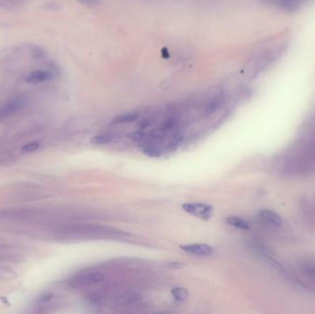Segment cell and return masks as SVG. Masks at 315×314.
<instances>
[{
  "mask_svg": "<svg viewBox=\"0 0 315 314\" xmlns=\"http://www.w3.org/2000/svg\"><path fill=\"white\" fill-rule=\"evenodd\" d=\"M284 50H285L284 46L277 45L274 48L265 50L264 52L260 53L248 61L246 70L253 75H256L260 72L264 71L277 61L280 55L283 54Z\"/></svg>",
  "mask_w": 315,
  "mask_h": 314,
  "instance_id": "6da1fadb",
  "label": "cell"
},
{
  "mask_svg": "<svg viewBox=\"0 0 315 314\" xmlns=\"http://www.w3.org/2000/svg\"><path fill=\"white\" fill-rule=\"evenodd\" d=\"M115 230L110 228L96 226H75L70 227L69 229H66L64 231L66 234H74V235H108V234H115Z\"/></svg>",
  "mask_w": 315,
  "mask_h": 314,
  "instance_id": "7a4b0ae2",
  "label": "cell"
},
{
  "mask_svg": "<svg viewBox=\"0 0 315 314\" xmlns=\"http://www.w3.org/2000/svg\"><path fill=\"white\" fill-rule=\"evenodd\" d=\"M182 210L190 215L195 216L201 220L208 221L213 215V206L204 203H185L182 204Z\"/></svg>",
  "mask_w": 315,
  "mask_h": 314,
  "instance_id": "3957f363",
  "label": "cell"
},
{
  "mask_svg": "<svg viewBox=\"0 0 315 314\" xmlns=\"http://www.w3.org/2000/svg\"><path fill=\"white\" fill-rule=\"evenodd\" d=\"M266 5L271 6L286 12L298 11L309 0H261Z\"/></svg>",
  "mask_w": 315,
  "mask_h": 314,
  "instance_id": "277c9868",
  "label": "cell"
},
{
  "mask_svg": "<svg viewBox=\"0 0 315 314\" xmlns=\"http://www.w3.org/2000/svg\"><path fill=\"white\" fill-rule=\"evenodd\" d=\"M25 105L26 99L22 97H16L10 99L9 101L0 106V121L22 110Z\"/></svg>",
  "mask_w": 315,
  "mask_h": 314,
  "instance_id": "5b68a950",
  "label": "cell"
},
{
  "mask_svg": "<svg viewBox=\"0 0 315 314\" xmlns=\"http://www.w3.org/2000/svg\"><path fill=\"white\" fill-rule=\"evenodd\" d=\"M54 76H55L54 73L50 70L36 69L28 74L25 77V82L32 85H38L53 79Z\"/></svg>",
  "mask_w": 315,
  "mask_h": 314,
  "instance_id": "8992f818",
  "label": "cell"
},
{
  "mask_svg": "<svg viewBox=\"0 0 315 314\" xmlns=\"http://www.w3.org/2000/svg\"><path fill=\"white\" fill-rule=\"evenodd\" d=\"M181 250L187 254L198 255V256H208L213 254V248L207 244L201 243H193V244H185L181 245Z\"/></svg>",
  "mask_w": 315,
  "mask_h": 314,
  "instance_id": "52a82bcc",
  "label": "cell"
},
{
  "mask_svg": "<svg viewBox=\"0 0 315 314\" xmlns=\"http://www.w3.org/2000/svg\"><path fill=\"white\" fill-rule=\"evenodd\" d=\"M104 280V276L99 272H87L83 273L74 278V281L77 284H94L100 283Z\"/></svg>",
  "mask_w": 315,
  "mask_h": 314,
  "instance_id": "ba28073f",
  "label": "cell"
},
{
  "mask_svg": "<svg viewBox=\"0 0 315 314\" xmlns=\"http://www.w3.org/2000/svg\"><path fill=\"white\" fill-rule=\"evenodd\" d=\"M224 99H225V96L222 92L216 93L213 97H211L207 100V102L204 105V114L207 116L214 114L222 106Z\"/></svg>",
  "mask_w": 315,
  "mask_h": 314,
  "instance_id": "9c48e42d",
  "label": "cell"
},
{
  "mask_svg": "<svg viewBox=\"0 0 315 314\" xmlns=\"http://www.w3.org/2000/svg\"><path fill=\"white\" fill-rule=\"evenodd\" d=\"M258 216L262 221H265L266 223L273 226H281L283 223L281 217L272 210H261L258 213Z\"/></svg>",
  "mask_w": 315,
  "mask_h": 314,
  "instance_id": "30bf717a",
  "label": "cell"
},
{
  "mask_svg": "<svg viewBox=\"0 0 315 314\" xmlns=\"http://www.w3.org/2000/svg\"><path fill=\"white\" fill-rule=\"evenodd\" d=\"M139 113L138 112H131V113H127L124 114L122 116H117L116 119L113 120L114 125H121V124H127V123H132V122L137 121L139 118Z\"/></svg>",
  "mask_w": 315,
  "mask_h": 314,
  "instance_id": "8fae6325",
  "label": "cell"
},
{
  "mask_svg": "<svg viewBox=\"0 0 315 314\" xmlns=\"http://www.w3.org/2000/svg\"><path fill=\"white\" fill-rule=\"evenodd\" d=\"M226 221L230 226L234 227L236 229L244 230V231L250 229V226H249L247 221H244L242 218H239V217H235V216L229 217V218H227Z\"/></svg>",
  "mask_w": 315,
  "mask_h": 314,
  "instance_id": "7c38bea8",
  "label": "cell"
},
{
  "mask_svg": "<svg viewBox=\"0 0 315 314\" xmlns=\"http://www.w3.org/2000/svg\"><path fill=\"white\" fill-rule=\"evenodd\" d=\"M182 140H183V136H182L181 133L174 134L172 136V138L170 139V141L168 142L167 148H166L167 151H169V152L175 151L180 147V145L182 144Z\"/></svg>",
  "mask_w": 315,
  "mask_h": 314,
  "instance_id": "4fadbf2b",
  "label": "cell"
},
{
  "mask_svg": "<svg viewBox=\"0 0 315 314\" xmlns=\"http://www.w3.org/2000/svg\"><path fill=\"white\" fill-rule=\"evenodd\" d=\"M114 139V137L109 134H100L96 135L90 139V143L94 145H107L110 144Z\"/></svg>",
  "mask_w": 315,
  "mask_h": 314,
  "instance_id": "5bb4252c",
  "label": "cell"
},
{
  "mask_svg": "<svg viewBox=\"0 0 315 314\" xmlns=\"http://www.w3.org/2000/svg\"><path fill=\"white\" fill-rule=\"evenodd\" d=\"M143 153L149 158H159L161 155V151L156 144H148L143 149Z\"/></svg>",
  "mask_w": 315,
  "mask_h": 314,
  "instance_id": "9a60e30c",
  "label": "cell"
},
{
  "mask_svg": "<svg viewBox=\"0 0 315 314\" xmlns=\"http://www.w3.org/2000/svg\"><path fill=\"white\" fill-rule=\"evenodd\" d=\"M171 296L174 298L177 301H183L188 298V291L183 287H174L171 290Z\"/></svg>",
  "mask_w": 315,
  "mask_h": 314,
  "instance_id": "2e32d148",
  "label": "cell"
},
{
  "mask_svg": "<svg viewBox=\"0 0 315 314\" xmlns=\"http://www.w3.org/2000/svg\"><path fill=\"white\" fill-rule=\"evenodd\" d=\"M177 125H178V120H177L176 117L171 116V117L167 118L160 127H162L167 133L168 131L173 130L177 127Z\"/></svg>",
  "mask_w": 315,
  "mask_h": 314,
  "instance_id": "e0dca14e",
  "label": "cell"
},
{
  "mask_svg": "<svg viewBox=\"0 0 315 314\" xmlns=\"http://www.w3.org/2000/svg\"><path fill=\"white\" fill-rule=\"evenodd\" d=\"M141 300V296L139 294H130L127 295L122 299V302L126 305H132V304L138 303Z\"/></svg>",
  "mask_w": 315,
  "mask_h": 314,
  "instance_id": "ac0fdd59",
  "label": "cell"
},
{
  "mask_svg": "<svg viewBox=\"0 0 315 314\" xmlns=\"http://www.w3.org/2000/svg\"><path fill=\"white\" fill-rule=\"evenodd\" d=\"M40 144L37 142H32V143L26 144L23 148H22V151L23 152H33L35 151L36 149H38Z\"/></svg>",
  "mask_w": 315,
  "mask_h": 314,
  "instance_id": "d6986e66",
  "label": "cell"
},
{
  "mask_svg": "<svg viewBox=\"0 0 315 314\" xmlns=\"http://www.w3.org/2000/svg\"><path fill=\"white\" fill-rule=\"evenodd\" d=\"M145 133L143 131H138V132H135L133 134L132 138L137 141V142H140V141H143L145 139Z\"/></svg>",
  "mask_w": 315,
  "mask_h": 314,
  "instance_id": "ffe728a7",
  "label": "cell"
},
{
  "mask_svg": "<svg viewBox=\"0 0 315 314\" xmlns=\"http://www.w3.org/2000/svg\"><path fill=\"white\" fill-rule=\"evenodd\" d=\"M77 1L80 2L83 5L92 7V6L97 5L99 3V0H77Z\"/></svg>",
  "mask_w": 315,
  "mask_h": 314,
  "instance_id": "44dd1931",
  "label": "cell"
},
{
  "mask_svg": "<svg viewBox=\"0 0 315 314\" xmlns=\"http://www.w3.org/2000/svg\"><path fill=\"white\" fill-rule=\"evenodd\" d=\"M307 271H308V273H309V275L315 276V266H309V267L307 268Z\"/></svg>",
  "mask_w": 315,
  "mask_h": 314,
  "instance_id": "7402d4cb",
  "label": "cell"
}]
</instances>
